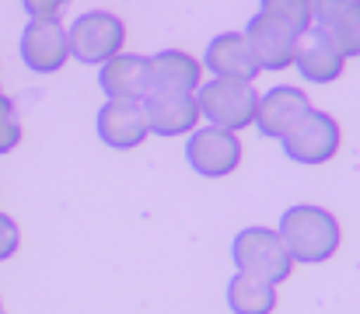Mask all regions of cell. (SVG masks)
<instances>
[{
	"mask_svg": "<svg viewBox=\"0 0 360 314\" xmlns=\"http://www.w3.org/2000/svg\"><path fill=\"white\" fill-rule=\"evenodd\" d=\"M276 234L283 237L290 259L304 262V266H319V262L333 259L340 251V241H343L340 220L326 207H315V203L287 207L276 220Z\"/></svg>",
	"mask_w": 360,
	"mask_h": 314,
	"instance_id": "1",
	"label": "cell"
},
{
	"mask_svg": "<svg viewBox=\"0 0 360 314\" xmlns=\"http://www.w3.org/2000/svg\"><path fill=\"white\" fill-rule=\"evenodd\" d=\"M231 262L238 273L259 276L273 287H280L294 269V259L273 227H241L231 241Z\"/></svg>",
	"mask_w": 360,
	"mask_h": 314,
	"instance_id": "2",
	"label": "cell"
},
{
	"mask_svg": "<svg viewBox=\"0 0 360 314\" xmlns=\"http://www.w3.org/2000/svg\"><path fill=\"white\" fill-rule=\"evenodd\" d=\"M200 115L210 126L241 133L248 126H255V108H259V91L252 81H235V77H214L203 81L196 91Z\"/></svg>",
	"mask_w": 360,
	"mask_h": 314,
	"instance_id": "3",
	"label": "cell"
},
{
	"mask_svg": "<svg viewBox=\"0 0 360 314\" xmlns=\"http://www.w3.org/2000/svg\"><path fill=\"white\" fill-rule=\"evenodd\" d=\"M67 42H70V60L88 63V67H102L122 53L126 25L109 11H84L67 28Z\"/></svg>",
	"mask_w": 360,
	"mask_h": 314,
	"instance_id": "4",
	"label": "cell"
},
{
	"mask_svg": "<svg viewBox=\"0 0 360 314\" xmlns=\"http://www.w3.org/2000/svg\"><path fill=\"white\" fill-rule=\"evenodd\" d=\"M186 164L203 178H228L241 164V140L238 133L221 126H196L186 136Z\"/></svg>",
	"mask_w": 360,
	"mask_h": 314,
	"instance_id": "5",
	"label": "cell"
},
{
	"mask_svg": "<svg viewBox=\"0 0 360 314\" xmlns=\"http://www.w3.org/2000/svg\"><path fill=\"white\" fill-rule=\"evenodd\" d=\"M283 154L294 161V164H326L333 161V154L340 150V122L322 112V108H311L283 140H280Z\"/></svg>",
	"mask_w": 360,
	"mask_h": 314,
	"instance_id": "6",
	"label": "cell"
},
{
	"mask_svg": "<svg viewBox=\"0 0 360 314\" xmlns=\"http://www.w3.org/2000/svg\"><path fill=\"white\" fill-rule=\"evenodd\" d=\"M18 53H21V63L32 74H56L70 60L67 28L60 25V18H35L21 28Z\"/></svg>",
	"mask_w": 360,
	"mask_h": 314,
	"instance_id": "7",
	"label": "cell"
},
{
	"mask_svg": "<svg viewBox=\"0 0 360 314\" xmlns=\"http://www.w3.org/2000/svg\"><path fill=\"white\" fill-rule=\"evenodd\" d=\"M203 84V63L182 49H161L147 56V95H196Z\"/></svg>",
	"mask_w": 360,
	"mask_h": 314,
	"instance_id": "8",
	"label": "cell"
},
{
	"mask_svg": "<svg viewBox=\"0 0 360 314\" xmlns=\"http://www.w3.org/2000/svg\"><path fill=\"white\" fill-rule=\"evenodd\" d=\"M241 32H245V39H248L252 53H255L259 70H273V74H276V70L294 67V56H297V35H294L290 28H283L280 21H273V18H266V14L255 11Z\"/></svg>",
	"mask_w": 360,
	"mask_h": 314,
	"instance_id": "9",
	"label": "cell"
},
{
	"mask_svg": "<svg viewBox=\"0 0 360 314\" xmlns=\"http://www.w3.org/2000/svg\"><path fill=\"white\" fill-rule=\"evenodd\" d=\"M311 112V102L301 88L294 84H276L266 95H259V108H255V129L269 140H283L304 115Z\"/></svg>",
	"mask_w": 360,
	"mask_h": 314,
	"instance_id": "10",
	"label": "cell"
},
{
	"mask_svg": "<svg viewBox=\"0 0 360 314\" xmlns=\"http://www.w3.org/2000/svg\"><path fill=\"white\" fill-rule=\"evenodd\" d=\"M95 133L112 150H133V147H140L150 136L143 102H109L105 98V105L95 115Z\"/></svg>",
	"mask_w": 360,
	"mask_h": 314,
	"instance_id": "11",
	"label": "cell"
},
{
	"mask_svg": "<svg viewBox=\"0 0 360 314\" xmlns=\"http://www.w3.org/2000/svg\"><path fill=\"white\" fill-rule=\"evenodd\" d=\"M347 67V56L343 49L329 39L326 28H311L308 35L297 39V56H294V70L301 74V81H311V84H333Z\"/></svg>",
	"mask_w": 360,
	"mask_h": 314,
	"instance_id": "12",
	"label": "cell"
},
{
	"mask_svg": "<svg viewBox=\"0 0 360 314\" xmlns=\"http://www.w3.org/2000/svg\"><path fill=\"white\" fill-rule=\"evenodd\" d=\"M203 67L214 77H235V81H255L262 70L255 63V53L245 39V32H221L203 49Z\"/></svg>",
	"mask_w": 360,
	"mask_h": 314,
	"instance_id": "13",
	"label": "cell"
},
{
	"mask_svg": "<svg viewBox=\"0 0 360 314\" xmlns=\"http://www.w3.org/2000/svg\"><path fill=\"white\" fill-rule=\"evenodd\" d=\"M143 112L150 136H189L203 119L196 95H147Z\"/></svg>",
	"mask_w": 360,
	"mask_h": 314,
	"instance_id": "14",
	"label": "cell"
},
{
	"mask_svg": "<svg viewBox=\"0 0 360 314\" xmlns=\"http://www.w3.org/2000/svg\"><path fill=\"white\" fill-rule=\"evenodd\" d=\"M98 88L109 102H143L147 98V56L120 53L98 67Z\"/></svg>",
	"mask_w": 360,
	"mask_h": 314,
	"instance_id": "15",
	"label": "cell"
},
{
	"mask_svg": "<svg viewBox=\"0 0 360 314\" xmlns=\"http://www.w3.org/2000/svg\"><path fill=\"white\" fill-rule=\"evenodd\" d=\"M228 308H231V314H273L276 287L259 280V276L235 273L228 280Z\"/></svg>",
	"mask_w": 360,
	"mask_h": 314,
	"instance_id": "16",
	"label": "cell"
},
{
	"mask_svg": "<svg viewBox=\"0 0 360 314\" xmlns=\"http://www.w3.org/2000/svg\"><path fill=\"white\" fill-rule=\"evenodd\" d=\"M259 14L280 21L283 28H290L297 39L308 35L315 28V14H311V0H259Z\"/></svg>",
	"mask_w": 360,
	"mask_h": 314,
	"instance_id": "17",
	"label": "cell"
},
{
	"mask_svg": "<svg viewBox=\"0 0 360 314\" xmlns=\"http://www.w3.org/2000/svg\"><path fill=\"white\" fill-rule=\"evenodd\" d=\"M322 28V25H319ZM326 32H329V39L343 49V56L350 60V56H360V0L354 7H347L333 25H326Z\"/></svg>",
	"mask_w": 360,
	"mask_h": 314,
	"instance_id": "18",
	"label": "cell"
},
{
	"mask_svg": "<svg viewBox=\"0 0 360 314\" xmlns=\"http://www.w3.org/2000/svg\"><path fill=\"white\" fill-rule=\"evenodd\" d=\"M18 143H21V122H18L14 102L4 98L0 102V154H11Z\"/></svg>",
	"mask_w": 360,
	"mask_h": 314,
	"instance_id": "19",
	"label": "cell"
},
{
	"mask_svg": "<svg viewBox=\"0 0 360 314\" xmlns=\"http://www.w3.org/2000/svg\"><path fill=\"white\" fill-rule=\"evenodd\" d=\"M357 0H311V14H315V25H333L347 7H354Z\"/></svg>",
	"mask_w": 360,
	"mask_h": 314,
	"instance_id": "20",
	"label": "cell"
},
{
	"mask_svg": "<svg viewBox=\"0 0 360 314\" xmlns=\"http://www.w3.org/2000/svg\"><path fill=\"white\" fill-rule=\"evenodd\" d=\"M18 244H21V230H18V223H14L7 213H0V262H7V259L18 251Z\"/></svg>",
	"mask_w": 360,
	"mask_h": 314,
	"instance_id": "21",
	"label": "cell"
},
{
	"mask_svg": "<svg viewBox=\"0 0 360 314\" xmlns=\"http://www.w3.org/2000/svg\"><path fill=\"white\" fill-rule=\"evenodd\" d=\"M67 4H70V0H21L28 21H35V18H60V11H63Z\"/></svg>",
	"mask_w": 360,
	"mask_h": 314,
	"instance_id": "22",
	"label": "cell"
},
{
	"mask_svg": "<svg viewBox=\"0 0 360 314\" xmlns=\"http://www.w3.org/2000/svg\"><path fill=\"white\" fill-rule=\"evenodd\" d=\"M4 98H7V95H4V91H0V102H4Z\"/></svg>",
	"mask_w": 360,
	"mask_h": 314,
	"instance_id": "23",
	"label": "cell"
},
{
	"mask_svg": "<svg viewBox=\"0 0 360 314\" xmlns=\"http://www.w3.org/2000/svg\"><path fill=\"white\" fill-rule=\"evenodd\" d=\"M0 314H4V308H0Z\"/></svg>",
	"mask_w": 360,
	"mask_h": 314,
	"instance_id": "24",
	"label": "cell"
}]
</instances>
